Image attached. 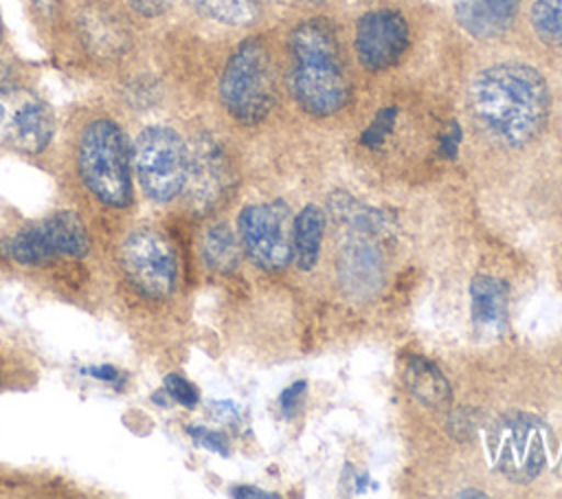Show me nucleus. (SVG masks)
Listing matches in <instances>:
<instances>
[{"instance_id":"obj_1","label":"nucleus","mask_w":562,"mask_h":499,"mask_svg":"<svg viewBox=\"0 0 562 499\" xmlns=\"http://www.w3.org/2000/svg\"><path fill=\"white\" fill-rule=\"evenodd\" d=\"M470 103L479 123L498 143L520 147L547 123L549 88L544 77L527 64H494L474 77Z\"/></svg>"},{"instance_id":"obj_2","label":"nucleus","mask_w":562,"mask_h":499,"mask_svg":"<svg viewBox=\"0 0 562 499\" xmlns=\"http://www.w3.org/2000/svg\"><path fill=\"white\" fill-rule=\"evenodd\" d=\"M292 92L314 117H329L345 108L349 81L338 53L336 33L325 20L301 22L290 35Z\"/></svg>"},{"instance_id":"obj_3","label":"nucleus","mask_w":562,"mask_h":499,"mask_svg":"<svg viewBox=\"0 0 562 499\" xmlns=\"http://www.w3.org/2000/svg\"><path fill=\"white\" fill-rule=\"evenodd\" d=\"M83 185L108 207L123 209L132 200L130 147L123 130L110 119L88 123L77 152Z\"/></svg>"},{"instance_id":"obj_4","label":"nucleus","mask_w":562,"mask_h":499,"mask_svg":"<svg viewBox=\"0 0 562 499\" xmlns=\"http://www.w3.org/2000/svg\"><path fill=\"white\" fill-rule=\"evenodd\" d=\"M220 99L226 112L244 125L268 117L274 106V64L261 40L241 42L228 57L220 79Z\"/></svg>"},{"instance_id":"obj_5","label":"nucleus","mask_w":562,"mask_h":499,"mask_svg":"<svg viewBox=\"0 0 562 499\" xmlns=\"http://www.w3.org/2000/svg\"><path fill=\"white\" fill-rule=\"evenodd\" d=\"M134 167L145 196L169 202L184 187L187 143L167 125H149L136 136Z\"/></svg>"},{"instance_id":"obj_6","label":"nucleus","mask_w":562,"mask_h":499,"mask_svg":"<svg viewBox=\"0 0 562 499\" xmlns=\"http://www.w3.org/2000/svg\"><path fill=\"white\" fill-rule=\"evenodd\" d=\"M494 468L516 484H527L544 468L547 426L529 413H509L490 429Z\"/></svg>"},{"instance_id":"obj_7","label":"nucleus","mask_w":562,"mask_h":499,"mask_svg":"<svg viewBox=\"0 0 562 499\" xmlns=\"http://www.w3.org/2000/svg\"><path fill=\"white\" fill-rule=\"evenodd\" d=\"M246 255L263 270H281L292 259V218L283 202L248 204L237 215Z\"/></svg>"},{"instance_id":"obj_8","label":"nucleus","mask_w":562,"mask_h":499,"mask_svg":"<svg viewBox=\"0 0 562 499\" xmlns=\"http://www.w3.org/2000/svg\"><path fill=\"white\" fill-rule=\"evenodd\" d=\"M121 262L130 281L147 297H167L178 281V259L169 240L154 229L130 233L121 248Z\"/></svg>"},{"instance_id":"obj_9","label":"nucleus","mask_w":562,"mask_h":499,"mask_svg":"<svg viewBox=\"0 0 562 499\" xmlns=\"http://www.w3.org/2000/svg\"><path fill=\"white\" fill-rule=\"evenodd\" d=\"M233 169L224 147L211 134H198L187 145V178L182 191L191 209H215L231 191Z\"/></svg>"},{"instance_id":"obj_10","label":"nucleus","mask_w":562,"mask_h":499,"mask_svg":"<svg viewBox=\"0 0 562 499\" xmlns=\"http://www.w3.org/2000/svg\"><path fill=\"white\" fill-rule=\"evenodd\" d=\"M408 46V24L393 9L367 11L356 24V57L367 70L393 66Z\"/></svg>"},{"instance_id":"obj_11","label":"nucleus","mask_w":562,"mask_h":499,"mask_svg":"<svg viewBox=\"0 0 562 499\" xmlns=\"http://www.w3.org/2000/svg\"><path fill=\"white\" fill-rule=\"evenodd\" d=\"M79 35L90 55L99 59H116L130 46L125 22L101 4H90L79 15Z\"/></svg>"},{"instance_id":"obj_12","label":"nucleus","mask_w":562,"mask_h":499,"mask_svg":"<svg viewBox=\"0 0 562 499\" xmlns=\"http://www.w3.org/2000/svg\"><path fill=\"white\" fill-rule=\"evenodd\" d=\"M518 7L520 0H454V18L470 35L492 40L512 26Z\"/></svg>"},{"instance_id":"obj_13","label":"nucleus","mask_w":562,"mask_h":499,"mask_svg":"<svg viewBox=\"0 0 562 499\" xmlns=\"http://www.w3.org/2000/svg\"><path fill=\"white\" fill-rule=\"evenodd\" d=\"M474 330L481 336H498L507 321V288L492 275H476L470 284Z\"/></svg>"},{"instance_id":"obj_14","label":"nucleus","mask_w":562,"mask_h":499,"mask_svg":"<svg viewBox=\"0 0 562 499\" xmlns=\"http://www.w3.org/2000/svg\"><path fill=\"white\" fill-rule=\"evenodd\" d=\"M53 130L50 108L42 101H26L15 110L9 123V141L24 154H37L50 143Z\"/></svg>"},{"instance_id":"obj_15","label":"nucleus","mask_w":562,"mask_h":499,"mask_svg":"<svg viewBox=\"0 0 562 499\" xmlns=\"http://www.w3.org/2000/svg\"><path fill=\"white\" fill-rule=\"evenodd\" d=\"M402 376H404V385L408 387V391L426 407L441 409L452 398L448 378L441 374V369L435 363H430L422 356H411L404 363Z\"/></svg>"},{"instance_id":"obj_16","label":"nucleus","mask_w":562,"mask_h":499,"mask_svg":"<svg viewBox=\"0 0 562 499\" xmlns=\"http://www.w3.org/2000/svg\"><path fill=\"white\" fill-rule=\"evenodd\" d=\"M340 275L353 292H367L378 286L380 279V255L367 240V233H358L345 246L340 255Z\"/></svg>"},{"instance_id":"obj_17","label":"nucleus","mask_w":562,"mask_h":499,"mask_svg":"<svg viewBox=\"0 0 562 499\" xmlns=\"http://www.w3.org/2000/svg\"><path fill=\"white\" fill-rule=\"evenodd\" d=\"M325 233V213L316 204L303 207L292 220V259L301 270H312L318 262Z\"/></svg>"},{"instance_id":"obj_18","label":"nucleus","mask_w":562,"mask_h":499,"mask_svg":"<svg viewBox=\"0 0 562 499\" xmlns=\"http://www.w3.org/2000/svg\"><path fill=\"white\" fill-rule=\"evenodd\" d=\"M55 255L83 257L88 253V233L75 211H57L40 222Z\"/></svg>"},{"instance_id":"obj_19","label":"nucleus","mask_w":562,"mask_h":499,"mask_svg":"<svg viewBox=\"0 0 562 499\" xmlns=\"http://www.w3.org/2000/svg\"><path fill=\"white\" fill-rule=\"evenodd\" d=\"M0 253L18 264H46L55 255L40 224H31L0 242Z\"/></svg>"},{"instance_id":"obj_20","label":"nucleus","mask_w":562,"mask_h":499,"mask_svg":"<svg viewBox=\"0 0 562 499\" xmlns=\"http://www.w3.org/2000/svg\"><path fill=\"white\" fill-rule=\"evenodd\" d=\"M239 242L226 224H215L202 235V257L209 268L217 273H231L239 264Z\"/></svg>"},{"instance_id":"obj_21","label":"nucleus","mask_w":562,"mask_h":499,"mask_svg":"<svg viewBox=\"0 0 562 499\" xmlns=\"http://www.w3.org/2000/svg\"><path fill=\"white\" fill-rule=\"evenodd\" d=\"M200 13L231 26H244L257 20L261 0H189Z\"/></svg>"},{"instance_id":"obj_22","label":"nucleus","mask_w":562,"mask_h":499,"mask_svg":"<svg viewBox=\"0 0 562 499\" xmlns=\"http://www.w3.org/2000/svg\"><path fill=\"white\" fill-rule=\"evenodd\" d=\"M529 18L536 35L547 46L562 51V0H536Z\"/></svg>"},{"instance_id":"obj_23","label":"nucleus","mask_w":562,"mask_h":499,"mask_svg":"<svg viewBox=\"0 0 562 499\" xmlns=\"http://www.w3.org/2000/svg\"><path fill=\"white\" fill-rule=\"evenodd\" d=\"M395 117H397V110H395V108H382V110L373 117L371 125L364 130V134H362L360 141H362L364 145H369V147H378V145L389 136V132L393 130Z\"/></svg>"},{"instance_id":"obj_24","label":"nucleus","mask_w":562,"mask_h":499,"mask_svg":"<svg viewBox=\"0 0 562 499\" xmlns=\"http://www.w3.org/2000/svg\"><path fill=\"white\" fill-rule=\"evenodd\" d=\"M165 391H167V396H169L171 400H176L178 404H182V407H187V409L195 407L198 400H200L198 389H195L187 378H182V376H178V374L165 376Z\"/></svg>"},{"instance_id":"obj_25","label":"nucleus","mask_w":562,"mask_h":499,"mask_svg":"<svg viewBox=\"0 0 562 499\" xmlns=\"http://www.w3.org/2000/svg\"><path fill=\"white\" fill-rule=\"evenodd\" d=\"M189 433H191V437H193L198 444H202L204 448H209V451H213V453H220V455H228V444H226V440H224L220 433L209 431V429H204V426H189Z\"/></svg>"},{"instance_id":"obj_26","label":"nucleus","mask_w":562,"mask_h":499,"mask_svg":"<svg viewBox=\"0 0 562 499\" xmlns=\"http://www.w3.org/2000/svg\"><path fill=\"white\" fill-rule=\"evenodd\" d=\"M448 431L452 433V437H457V440H465V437H470L472 433H474V418L465 411V409H459V411H454L452 415H450V420H448Z\"/></svg>"},{"instance_id":"obj_27","label":"nucleus","mask_w":562,"mask_h":499,"mask_svg":"<svg viewBox=\"0 0 562 499\" xmlns=\"http://www.w3.org/2000/svg\"><path fill=\"white\" fill-rule=\"evenodd\" d=\"M305 389H307L305 380H296V382H292V385L283 391V396H281V409H283L285 415H292V413H294V409L301 404V400H303V396H305Z\"/></svg>"},{"instance_id":"obj_28","label":"nucleus","mask_w":562,"mask_h":499,"mask_svg":"<svg viewBox=\"0 0 562 499\" xmlns=\"http://www.w3.org/2000/svg\"><path fill=\"white\" fill-rule=\"evenodd\" d=\"M171 2H173V0H127V4H130L136 13L145 15V18H156V15L165 13V11L171 7Z\"/></svg>"},{"instance_id":"obj_29","label":"nucleus","mask_w":562,"mask_h":499,"mask_svg":"<svg viewBox=\"0 0 562 499\" xmlns=\"http://www.w3.org/2000/svg\"><path fill=\"white\" fill-rule=\"evenodd\" d=\"M86 374H90L92 378H97V380H103V382H114V380H119V369L114 367V365H92V367H86L83 369Z\"/></svg>"},{"instance_id":"obj_30","label":"nucleus","mask_w":562,"mask_h":499,"mask_svg":"<svg viewBox=\"0 0 562 499\" xmlns=\"http://www.w3.org/2000/svg\"><path fill=\"white\" fill-rule=\"evenodd\" d=\"M459 138H461V132H459V125L452 123L448 134L441 138V154L443 156H454L457 154V145H459Z\"/></svg>"},{"instance_id":"obj_31","label":"nucleus","mask_w":562,"mask_h":499,"mask_svg":"<svg viewBox=\"0 0 562 499\" xmlns=\"http://www.w3.org/2000/svg\"><path fill=\"white\" fill-rule=\"evenodd\" d=\"M231 495L233 497H259V499H272V497H277L274 492H266V490H261V488H252V486H237V488H233L231 490Z\"/></svg>"},{"instance_id":"obj_32","label":"nucleus","mask_w":562,"mask_h":499,"mask_svg":"<svg viewBox=\"0 0 562 499\" xmlns=\"http://www.w3.org/2000/svg\"><path fill=\"white\" fill-rule=\"evenodd\" d=\"M459 497H485V492H481V490H461Z\"/></svg>"},{"instance_id":"obj_33","label":"nucleus","mask_w":562,"mask_h":499,"mask_svg":"<svg viewBox=\"0 0 562 499\" xmlns=\"http://www.w3.org/2000/svg\"><path fill=\"white\" fill-rule=\"evenodd\" d=\"M35 2H37V7L44 9V11H48V7H50V0H35Z\"/></svg>"},{"instance_id":"obj_34","label":"nucleus","mask_w":562,"mask_h":499,"mask_svg":"<svg viewBox=\"0 0 562 499\" xmlns=\"http://www.w3.org/2000/svg\"><path fill=\"white\" fill-rule=\"evenodd\" d=\"M2 119H4V108H2V103H0V123H2Z\"/></svg>"},{"instance_id":"obj_35","label":"nucleus","mask_w":562,"mask_h":499,"mask_svg":"<svg viewBox=\"0 0 562 499\" xmlns=\"http://www.w3.org/2000/svg\"><path fill=\"white\" fill-rule=\"evenodd\" d=\"M299 2H323V0H299Z\"/></svg>"},{"instance_id":"obj_36","label":"nucleus","mask_w":562,"mask_h":499,"mask_svg":"<svg viewBox=\"0 0 562 499\" xmlns=\"http://www.w3.org/2000/svg\"><path fill=\"white\" fill-rule=\"evenodd\" d=\"M0 37H2V20H0Z\"/></svg>"}]
</instances>
